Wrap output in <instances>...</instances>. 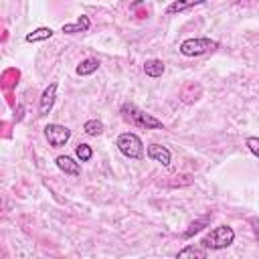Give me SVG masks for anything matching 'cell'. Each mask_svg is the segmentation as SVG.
I'll list each match as a JSON object with an SVG mask.
<instances>
[{"mask_svg":"<svg viewBox=\"0 0 259 259\" xmlns=\"http://www.w3.org/2000/svg\"><path fill=\"white\" fill-rule=\"evenodd\" d=\"M119 111H121V117L125 121H130L132 125H136V127H142V130H164V123L160 119H156L154 115L138 109L134 103H127L125 101Z\"/></svg>","mask_w":259,"mask_h":259,"instance_id":"6da1fadb","label":"cell"},{"mask_svg":"<svg viewBox=\"0 0 259 259\" xmlns=\"http://www.w3.org/2000/svg\"><path fill=\"white\" fill-rule=\"evenodd\" d=\"M115 146H117V150H119L125 158H130V160H142V158H144V144H142L140 136L134 134V132H123V134H119Z\"/></svg>","mask_w":259,"mask_h":259,"instance_id":"7a4b0ae2","label":"cell"},{"mask_svg":"<svg viewBox=\"0 0 259 259\" xmlns=\"http://www.w3.org/2000/svg\"><path fill=\"white\" fill-rule=\"evenodd\" d=\"M235 241V231H233V227H229V225H219V227H214L204 239H202V247H206V249H227L231 243Z\"/></svg>","mask_w":259,"mask_h":259,"instance_id":"3957f363","label":"cell"},{"mask_svg":"<svg viewBox=\"0 0 259 259\" xmlns=\"http://www.w3.org/2000/svg\"><path fill=\"white\" fill-rule=\"evenodd\" d=\"M219 49V40H212V38H186L180 42V53L184 57H200V55H206V53H212Z\"/></svg>","mask_w":259,"mask_h":259,"instance_id":"277c9868","label":"cell"},{"mask_svg":"<svg viewBox=\"0 0 259 259\" xmlns=\"http://www.w3.org/2000/svg\"><path fill=\"white\" fill-rule=\"evenodd\" d=\"M45 138L53 148H61L69 142L71 130L61 125V123H49V125H45Z\"/></svg>","mask_w":259,"mask_h":259,"instance_id":"5b68a950","label":"cell"},{"mask_svg":"<svg viewBox=\"0 0 259 259\" xmlns=\"http://www.w3.org/2000/svg\"><path fill=\"white\" fill-rule=\"evenodd\" d=\"M55 97H57V83H51L42 95H40V103H38V115H47L53 105H55Z\"/></svg>","mask_w":259,"mask_h":259,"instance_id":"8992f818","label":"cell"},{"mask_svg":"<svg viewBox=\"0 0 259 259\" xmlns=\"http://www.w3.org/2000/svg\"><path fill=\"white\" fill-rule=\"evenodd\" d=\"M148 158H150V160H154V162H160L162 166H168V164H170L172 154H170V150H168L166 146L150 144V146H148Z\"/></svg>","mask_w":259,"mask_h":259,"instance_id":"52a82bcc","label":"cell"},{"mask_svg":"<svg viewBox=\"0 0 259 259\" xmlns=\"http://www.w3.org/2000/svg\"><path fill=\"white\" fill-rule=\"evenodd\" d=\"M89 26H91V20H89V16H85V14H81L75 22H69V24H63V32L65 34H77V32H87L89 30Z\"/></svg>","mask_w":259,"mask_h":259,"instance_id":"ba28073f","label":"cell"},{"mask_svg":"<svg viewBox=\"0 0 259 259\" xmlns=\"http://www.w3.org/2000/svg\"><path fill=\"white\" fill-rule=\"evenodd\" d=\"M200 95H202V87H200V83H194V81L186 83V85L182 87V91H180V99H182L184 103H194Z\"/></svg>","mask_w":259,"mask_h":259,"instance_id":"9c48e42d","label":"cell"},{"mask_svg":"<svg viewBox=\"0 0 259 259\" xmlns=\"http://www.w3.org/2000/svg\"><path fill=\"white\" fill-rule=\"evenodd\" d=\"M57 166H59V170H63L65 174H69V176H79L81 174V166H79V162H75L73 158H69V156H57Z\"/></svg>","mask_w":259,"mask_h":259,"instance_id":"30bf717a","label":"cell"},{"mask_svg":"<svg viewBox=\"0 0 259 259\" xmlns=\"http://www.w3.org/2000/svg\"><path fill=\"white\" fill-rule=\"evenodd\" d=\"M206 0H174L168 8H166V14H178V12H184L188 8H194V6H200L204 4Z\"/></svg>","mask_w":259,"mask_h":259,"instance_id":"8fae6325","label":"cell"},{"mask_svg":"<svg viewBox=\"0 0 259 259\" xmlns=\"http://www.w3.org/2000/svg\"><path fill=\"white\" fill-rule=\"evenodd\" d=\"M164 69H166V65H164V61H160V59H148L146 63H144V73L148 75V77H162V73H164Z\"/></svg>","mask_w":259,"mask_h":259,"instance_id":"7c38bea8","label":"cell"},{"mask_svg":"<svg viewBox=\"0 0 259 259\" xmlns=\"http://www.w3.org/2000/svg\"><path fill=\"white\" fill-rule=\"evenodd\" d=\"M97 69H99V61H97L95 57H87V59H83V61L77 65V75L87 77V75L95 73Z\"/></svg>","mask_w":259,"mask_h":259,"instance_id":"4fadbf2b","label":"cell"},{"mask_svg":"<svg viewBox=\"0 0 259 259\" xmlns=\"http://www.w3.org/2000/svg\"><path fill=\"white\" fill-rule=\"evenodd\" d=\"M51 36H53V28L40 26V28H34L32 32L26 34V42H40V40H47Z\"/></svg>","mask_w":259,"mask_h":259,"instance_id":"5bb4252c","label":"cell"},{"mask_svg":"<svg viewBox=\"0 0 259 259\" xmlns=\"http://www.w3.org/2000/svg\"><path fill=\"white\" fill-rule=\"evenodd\" d=\"M210 223V214H204V217H200L198 221H194L186 231H184V239H190L192 235H196L198 231H202L204 229V225H208Z\"/></svg>","mask_w":259,"mask_h":259,"instance_id":"9a60e30c","label":"cell"},{"mask_svg":"<svg viewBox=\"0 0 259 259\" xmlns=\"http://www.w3.org/2000/svg\"><path fill=\"white\" fill-rule=\"evenodd\" d=\"M178 257H198V259H204V257H206V251L200 249V247L188 245V247H184L182 251H178Z\"/></svg>","mask_w":259,"mask_h":259,"instance_id":"2e32d148","label":"cell"},{"mask_svg":"<svg viewBox=\"0 0 259 259\" xmlns=\"http://www.w3.org/2000/svg\"><path fill=\"white\" fill-rule=\"evenodd\" d=\"M83 130H85L87 136H99L103 132V123L99 119H89V121H85Z\"/></svg>","mask_w":259,"mask_h":259,"instance_id":"e0dca14e","label":"cell"},{"mask_svg":"<svg viewBox=\"0 0 259 259\" xmlns=\"http://www.w3.org/2000/svg\"><path fill=\"white\" fill-rule=\"evenodd\" d=\"M75 156L79 158V162H87V160H91L93 150H91L89 144H79V146L75 148Z\"/></svg>","mask_w":259,"mask_h":259,"instance_id":"ac0fdd59","label":"cell"},{"mask_svg":"<svg viewBox=\"0 0 259 259\" xmlns=\"http://www.w3.org/2000/svg\"><path fill=\"white\" fill-rule=\"evenodd\" d=\"M245 144H247V148L251 150V154L259 158V138L251 136V138H247V142H245Z\"/></svg>","mask_w":259,"mask_h":259,"instance_id":"d6986e66","label":"cell"}]
</instances>
